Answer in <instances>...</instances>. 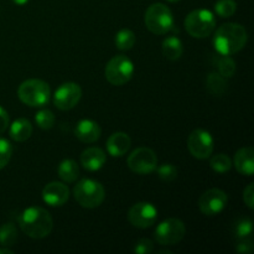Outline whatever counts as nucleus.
I'll return each instance as SVG.
<instances>
[{
  "label": "nucleus",
  "mask_w": 254,
  "mask_h": 254,
  "mask_svg": "<svg viewBox=\"0 0 254 254\" xmlns=\"http://www.w3.org/2000/svg\"><path fill=\"white\" fill-rule=\"evenodd\" d=\"M127 163L133 173L139 174V175H149L155 171L158 166V156L153 149L140 146L128 156Z\"/></svg>",
  "instance_id": "nucleus-9"
},
{
  "label": "nucleus",
  "mask_w": 254,
  "mask_h": 254,
  "mask_svg": "<svg viewBox=\"0 0 254 254\" xmlns=\"http://www.w3.org/2000/svg\"><path fill=\"white\" fill-rule=\"evenodd\" d=\"M237 10L235 0H218L215 4V11L221 17H231Z\"/></svg>",
  "instance_id": "nucleus-29"
},
{
  "label": "nucleus",
  "mask_w": 254,
  "mask_h": 254,
  "mask_svg": "<svg viewBox=\"0 0 254 254\" xmlns=\"http://www.w3.org/2000/svg\"><path fill=\"white\" fill-rule=\"evenodd\" d=\"M236 250H237V252H240V253H245V254L252 253L253 252V242H252V240H251V237L241 238V240H238L237 246H236Z\"/></svg>",
  "instance_id": "nucleus-33"
},
{
  "label": "nucleus",
  "mask_w": 254,
  "mask_h": 254,
  "mask_svg": "<svg viewBox=\"0 0 254 254\" xmlns=\"http://www.w3.org/2000/svg\"><path fill=\"white\" fill-rule=\"evenodd\" d=\"M17 221L22 232L34 240L47 237L54 228V220L49 211L37 206L25 208Z\"/></svg>",
  "instance_id": "nucleus-2"
},
{
  "label": "nucleus",
  "mask_w": 254,
  "mask_h": 254,
  "mask_svg": "<svg viewBox=\"0 0 254 254\" xmlns=\"http://www.w3.org/2000/svg\"><path fill=\"white\" fill-rule=\"evenodd\" d=\"M17 241V230L14 223H4L0 227V245L11 247Z\"/></svg>",
  "instance_id": "nucleus-25"
},
{
  "label": "nucleus",
  "mask_w": 254,
  "mask_h": 254,
  "mask_svg": "<svg viewBox=\"0 0 254 254\" xmlns=\"http://www.w3.org/2000/svg\"><path fill=\"white\" fill-rule=\"evenodd\" d=\"M210 166L216 173L225 174L228 173L231 170V168H232V160L226 154H217V155L211 158Z\"/></svg>",
  "instance_id": "nucleus-26"
},
{
  "label": "nucleus",
  "mask_w": 254,
  "mask_h": 254,
  "mask_svg": "<svg viewBox=\"0 0 254 254\" xmlns=\"http://www.w3.org/2000/svg\"><path fill=\"white\" fill-rule=\"evenodd\" d=\"M17 96L24 104L30 107H44L49 103L51 89L47 82L42 79H26L17 88Z\"/></svg>",
  "instance_id": "nucleus-3"
},
{
  "label": "nucleus",
  "mask_w": 254,
  "mask_h": 254,
  "mask_svg": "<svg viewBox=\"0 0 254 254\" xmlns=\"http://www.w3.org/2000/svg\"><path fill=\"white\" fill-rule=\"evenodd\" d=\"M116 46L121 51H128L133 49L135 44V34L129 29L119 30L118 34L116 35Z\"/></svg>",
  "instance_id": "nucleus-24"
},
{
  "label": "nucleus",
  "mask_w": 254,
  "mask_h": 254,
  "mask_svg": "<svg viewBox=\"0 0 254 254\" xmlns=\"http://www.w3.org/2000/svg\"><path fill=\"white\" fill-rule=\"evenodd\" d=\"M107 81L113 86H123L128 83L134 74V64L130 59L123 55L114 56L107 64L104 69Z\"/></svg>",
  "instance_id": "nucleus-7"
},
{
  "label": "nucleus",
  "mask_w": 254,
  "mask_h": 254,
  "mask_svg": "<svg viewBox=\"0 0 254 254\" xmlns=\"http://www.w3.org/2000/svg\"><path fill=\"white\" fill-rule=\"evenodd\" d=\"M101 127L92 119H82L74 128V135L82 143L92 144L101 138Z\"/></svg>",
  "instance_id": "nucleus-15"
},
{
  "label": "nucleus",
  "mask_w": 254,
  "mask_h": 254,
  "mask_svg": "<svg viewBox=\"0 0 254 254\" xmlns=\"http://www.w3.org/2000/svg\"><path fill=\"white\" fill-rule=\"evenodd\" d=\"M68 198L69 190L64 183L52 181L42 190V200L51 207H61L68 201Z\"/></svg>",
  "instance_id": "nucleus-14"
},
{
  "label": "nucleus",
  "mask_w": 254,
  "mask_h": 254,
  "mask_svg": "<svg viewBox=\"0 0 254 254\" xmlns=\"http://www.w3.org/2000/svg\"><path fill=\"white\" fill-rule=\"evenodd\" d=\"M158 218V210L150 202H138L128 212V220L136 228H149Z\"/></svg>",
  "instance_id": "nucleus-13"
},
{
  "label": "nucleus",
  "mask_w": 254,
  "mask_h": 254,
  "mask_svg": "<svg viewBox=\"0 0 254 254\" xmlns=\"http://www.w3.org/2000/svg\"><path fill=\"white\" fill-rule=\"evenodd\" d=\"M168 1H170V2H178V1H180V0H168Z\"/></svg>",
  "instance_id": "nucleus-39"
},
{
  "label": "nucleus",
  "mask_w": 254,
  "mask_h": 254,
  "mask_svg": "<svg viewBox=\"0 0 254 254\" xmlns=\"http://www.w3.org/2000/svg\"><path fill=\"white\" fill-rule=\"evenodd\" d=\"M248 40L247 30L237 22H226L215 32L212 44L217 54L233 55L246 46Z\"/></svg>",
  "instance_id": "nucleus-1"
},
{
  "label": "nucleus",
  "mask_w": 254,
  "mask_h": 254,
  "mask_svg": "<svg viewBox=\"0 0 254 254\" xmlns=\"http://www.w3.org/2000/svg\"><path fill=\"white\" fill-rule=\"evenodd\" d=\"M228 202L227 193L220 189H210L198 200V208L208 217L217 216L226 208Z\"/></svg>",
  "instance_id": "nucleus-11"
},
{
  "label": "nucleus",
  "mask_w": 254,
  "mask_h": 254,
  "mask_svg": "<svg viewBox=\"0 0 254 254\" xmlns=\"http://www.w3.org/2000/svg\"><path fill=\"white\" fill-rule=\"evenodd\" d=\"M154 251V242L149 238H141L135 243L133 252L136 254H149Z\"/></svg>",
  "instance_id": "nucleus-32"
},
{
  "label": "nucleus",
  "mask_w": 254,
  "mask_h": 254,
  "mask_svg": "<svg viewBox=\"0 0 254 254\" xmlns=\"http://www.w3.org/2000/svg\"><path fill=\"white\" fill-rule=\"evenodd\" d=\"M9 128V114L0 106V134L4 133Z\"/></svg>",
  "instance_id": "nucleus-35"
},
{
  "label": "nucleus",
  "mask_w": 254,
  "mask_h": 254,
  "mask_svg": "<svg viewBox=\"0 0 254 254\" xmlns=\"http://www.w3.org/2000/svg\"><path fill=\"white\" fill-rule=\"evenodd\" d=\"M14 252H12L11 250H9L7 247H4V248H0V254H12Z\"/></svg>",
  "instance_id": "nucleus-36"
},
{
  "label": "nucleus",
  "mask_w": 254,
  "mask_h": 254,
  "mask_svg": "<svg viewBox=\"0 0 254 254\" xmlns=\"http://www.w3.org/2000/svg\"><path fill=\"white\" fill-rule=\"evenodd\" d=\"M206 87H207L208 92L213 96L221 97L227 92L228 89V82L227 78L221 76L217 71L211 72L206 79Z\"/></svg>",
  "instance_id": "nucleus-22"
},
{
  "label": "nucleus",
  "mask_w": 254,
  "mask_h": 254,
  "mask_svg": "<svg viewBox=\"0 0 254 254\" xmlns=\"http://www.w3.org/2000/svg\"><path fill=\"white\" fill-rule=\"evenodd\" d=\"M185 223L179 218H168L158 225L154 232L155 241L161 246H173L185 237Z\"/></svg>",
  "instance_id": "nucleus-8"
},
{
  "label": "nucleus",
  "mask_w": 254,
  "mask_h": 254,
  "mask_svg": "<svg viewBox=\"0 0 254 254\" xmlns=\"http://www.w3.org/2000/svg\"><path fill=\"white\" fill-rule=\"evenodd\" d=\"M233 232H235L237 240L251 237V235H252L253 232L252 220L248 217H241L240 220L236 221L235 227H233Z\"/></svg>",
  "instance_id": "nucleus-27"
},
{
  "label": "nucleus",
  "mask_w": 254,
  "mask_h": 254,
  "mask_svg": "<svg viewBox=\"0 0 254 254\" xmlns=\"http://www.w3.org/2000/svg\"><path fill=\"white\" fill-rule=\"evenodd\" d=\"M156 173L158 176L163 181H174L178 178V168L170 163H164L160 166H156Z\"/></svg>",
  "instance_id": "nucleus-30"
},
{
  "label": "nucleus",
  "mask_w": 254,
  "mask_h": 254,
  "mask_svg": "<svg viewBox=\"0 0 254 254\" xmlns=\"http://www.w3.org/2000/svg\"><path fill=\"white\" fill-rule=\"evenodd\" d=\"M131 145L130 136L123 131L113 133L107 140V151L113 158H122L129 151Z\"/></svg>",
  "instance_id": "nucleus-16"
},
{
  "label": "nucleus",
  "mask_w": 254,
  "mask_h": 254,
  "mask_svg": "<svg viewBox=\"0 0 254 254\" xmlns=\"http://www.w3.org/2000/svg\"><path fill=\"white\" fill-rule=\"evenodd\" d=\"M188 148L191 155L198 160H205L212 155L213 138L205 129H195L189 135Z\"/></svg>",
  "instance_id": "nucleus-10"
},
{
  "label": "nucleus",
  "mask_w": 254,
  "mask_h": 254,
  "mask_svg": "<svg viewBox=\"0 0 254 254\" xmlns=\"http://www.w3.org/2000/svg\"><path fill=\"white\" fill-rule=\"evenodd\" d=\"M146 27L155 35H165L174 29V16L171 10L161 2L150 5L144 16Z\"/></svg>",
  "instance_id": "nucleus-5"
},
{
  "label": "nucleus",
  "mask_w": 254,
  "mask_h": 254,
  "mask_svg": "<svg viewBox=\"0 0 254 254\" xmlns=\"http://www.w3.org/2000/svg\"><path fill=\"white\" fill-rule=\"evenodd\" d=\"M57 174L62 181L71 184L79 178V168L74 160L64 159L60 163L59 168H57Z\"/></svg>",
  "instance_id": "nucleus-21"
},
{
  "label": "nucleus",
  "mask_w": 254,
  "mask_h": 254,
  "mask_svg": "<svg viewBox=\"0 0 254 254\" xmlns=\"http://www.w3.org/2000/svg\"><path fill=\"white\" fill-rule=\"evenodd\" d=\"M12 155V146L9 140L0 138V170L9 164Z\"/></svg>",
  "instance_id": "nucleus-31"
},
{
  "label": "nucleus",
  "mask_w": 254,
  "mask_h": 254,
  "mask_svg": "<svg viewBox=\"0 0 254 254\" xmlns=\"http://www.w3.org/2000/svg\"><path fill=\"white\" fill-rule=\"evenodd\" d=\"M159 253L160 254H163V253H168V254H171L173 252H171V251H168V250H161V251H159Z\"/></svg>",
  "instance_id": "nucleus-38"
},
{
  "label": "nucleus",
  "mask_w": 254,
  "mask_h": 254,
  "mask_svg": "<svg viewBox=\"0 0 254 254\" xmlns=\"http://www.w3.org/2000/svg\"><path fill=\"white\" fill-rule=\"evenodd\" d=\"M243 201L250 210L254 208V184H250L243 191Z\"/></svg>",
  "instance_id": "nucleus-34"
},
{
  "label": "nucleus",
  "mask_w": 254,
  "mask_h": 254,
  "mask_svg": "<svg viewBox=\"0 0 254 254\" xmlns=\"http://www.w3.org/2000/svg\"><path fill=\"white\" fill-rule=\"evenodd\" d=\"M161 50H163V55L170 61H176L183 56L184 46L181 40L175 35L165 37L161 42Z\"/></svg>",
  "instance_id": "nucleus-20"
},
{
  "label": "nucleus",
  "mask_w": 254,
  "mask_h": 254,
  "mask_svg": "<svg viewBox=\"0 0 254 254\" xmlns=\"http://www.w3.org/2000/svg\"><path fill=\"white\" fill-rule=\"evenodd\" d=\"M55 114L50 109L44 108L40 109L36 114H35V122H36L37 127L44 130H50L52 127L55 126Z\"/></svg>",
  "instance_id": "nucleus-28"
},
{
  "label": "nucleus",
  "mask_w": 254,
  "mask_h": 254,
  "mask_svg": "<svg viewBox=\"0 0 254 254\" xmlns=\"http://www.w3.org/2000/svg\"><path fill=\"white\" fill-rule=\"evenodd\" d=\"M215 64L217 67V72L226 78H231L236 73V61L230 55L218 54L215 57Z\"/></svg>",
  "instance_id": "nucleus-23"
},
{
  "label": "nucleus",
  "mask_w": 254,
  "mask_h": 254,
  "mask_svg": "<svg viewBox=\"0 0 254 254\" xmlns=\"http://www.w3.org/2000/svg\"><path fill=\"white\" fill-rule=\"evenodd\" d=\"M82 88L74 82L62 83L54 94V103L60 111H69L81 101Z\"/></svg>",
  "instance_id": "nucleus-12"
},
{
  "label": "nucleus",
  "mask_w": 254,
  "mask_h": 254,
  "mask_svg": "<svg viewBox=\"0 0 254 254\" xmlns=\"http://www.w3.org/2000/svg\"><path fill=\"white\" fill-rule=\"evenodd\" d=\"M216 27V19L212 11L207 9H196L185 19V29L190 36L205 39L210 36Z\"/></svg>",
  "instance_id": "nucleus-6"
},
{
  "label": "nucleus",
  "mask_w": 254,
  "mask_h": 254,
  "mask_svg": "<svg viewBox=\"0 0 254 254\" xmlns=\"http://www.w3.org/2000/svg\"><path fill=\"white\" fill-rule=\"evenodd\" d=\"M235 168L241 175L253 176L254 174V150L251 146L242 148L235 155Z\"/></svg>",
  "instance_id": "nucleus-18"
},
{
  "label": "nucleus",
  "mask_w": 254,
  "mask_h": 254,
  "mask_svg": "<svg viewBox=\"0 0 254 254\" xmlns=\"http://www.w3.org/2000/svg\"><path fill=\"white\" fill-rule=\"evenodd\" d=\"M73 197L84 208H96L102 205L106 197L103 185L93 179H82L74 185Z\"/></svg>",
  "instance_id": "nucleus-4"
},
{
  "label": "nucleus",
  "mask_w": 254,
  "mask_h": 254,
  "mask_svg": "<svg viewBox=\"0 0 254 254\" xmlns=\"http://www.w3.org/2000/svg\"><path fill=\"white\" fill-rule=\"evenodd\" d=\"M12 2H15L16 5H25L30 1V0H11Z\"/></svg>",
  "instance_id": "nucleus-37"
},
{
  "label": "nucleus",
  "mask_w": 254,
  "mask_h": 254,
  "mask_svg": "<svg viewBox=\"0 0 254 254\" xmlns=\"http://www.w3.org/2000/svg\"><path fill=\"white\" fill-rule=\"evenodd\" d=\"M107 161L106 153L101 148L91 146L87 148L81 154V164L86 170L88 171H98L103 168Z\"/></svg>",
  "instance_id": "nucleus-17"
},
{
  "label": "nucleus",
  "mask_w": 254,
  "mask_h": 254,
  "mask_svg": "<svg viewBox=\"0 0 254 254\" xmlns=\"http://www.w3.org/2000/svg\"><path fill=\"white\" fill-rule=\"evenodd\" d=\"M10 138L17 143L26 141L32 134V124L29 119L19 118L10 126Z\"/></svg>",
  "instance_id": "nucleus-19"
}]
</instances>
